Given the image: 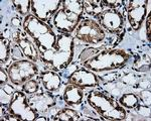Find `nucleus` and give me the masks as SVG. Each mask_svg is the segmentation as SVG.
<instances>
[{
    "mask_svg": "<svg viewBox=\"0 0 151 121\" xmlns=\"http://www.w3.org/2000/svg\"><path fill=\"white\" fill-rule=\"evenodd\" d=\"M98 23L111 33L122 32L124 25L123 15L116 9H106L98 16Z\"/></svg>",
    "mask_w": 151,
    "mask_h": 121,
    "instance_id": "9d476101",
    "label": "nucleus"
},
{
    "mask_svg": "<svg viewBox=\"0 0 151 121\" xmlns=\"http://www.w3.org/2000/svg\"><path fill=\"white\" fill-rule=\"evenodd\" d=\"M87 101L105 120H124L126 118V110L123 106L102 92H90L88 94Z\"/></svg>",
    "mask_w": 151,
    "mask_h": 121,
    "instance_id": "20e7f679",
    "label": "nucleus"
},
{
    "mask_svg": "<svg viewBox=\"0 0 151 121\" xmlns=\"http://www.w3.org/2000/svg\"><path fill=\"white\" fill-rule=\"evenodd\" d=\"M9 113L18 116L20 120L33 121L38 117L37 111L29 104L26 94L22 91H15L8 105Z\"/></svg>",
    "mask_w": 151,
    "mask_h": 121,
    "instance_id": "0eeeda50",
    "label": "nucleus"
},
{
    "mask_svg": "<svg viewBox=\"0 0 151 121\" xmlns=\"http://www.w3.org/2000/svg\"><path fill=\"white\" fill-rule=\"evenodd\" d=\"M75 36L81 42L89 45H98L105 38V31L93 19H82L75 30Z\"/></svg>",
    "mask_w": 151,
    "mask_h": 121,
    "instance_id": "39448f33",
    "label": "nucleus"
},
{
    "mask_svg": "<svg viewBox=\"0 0 151 121\" xmlns=\"http://www.w3.org/2000/svg\"><path fill=\"white\" fill-rule=\"evenodd\" d=\"M62 6V0H32L31 11L33 15L43 22H50L52 16Z\"/></svg>",
    "mask_w": 151,
    "mask_h": 121,
    "instance_id": "1a4fd4ad",
    "label": "nucleus"
},
{
    "mask_svg": "<svg viewBox=\"0 0 151 121\" xmlns=\"http://www.w3.org/2000/svg\"><path fill=\"white\" fill-rule=\"evenodd\" d=\"M131 55L123 50H102L94 57L83 62L85 68L90 69L92 72L113 71L119 69L127 64Z\"/></svg>",
    "mask_w": 151,
    "mask_h": 121,
    "instance_id": "7ed1b4c3",
    "label": "nucleus"
},
{
    "mask_svg": "<svg viewBox=\"0 0 151 121\" xmlns=\"http://www.w3.org/2000/svg\"><path fill=\"white\" fill-rule=\"evenodd\" d=\"M40 80L43 88L48 92L58 90L62 84L60 75H58L55 71H42L40 75Z\"/></svg>",
    "mask_w": 151,
    "mask_h": 121,
    "instance_id": "2eb2a0df",
    "label": "nucleus"
},
{
    "mask_svg": "<svg viewBox=\"0 0 151 121\" xmlns=\"http://www.w3.org/2000/svg\"><path fill=\"white\" fill-rule=\"evenodd\" d=\"M1 120H9V121L12 120V121H18V120H20V118H19L18 116H16V115L12 114V113H9L8 115L3 116Z\"/></svg>",
    "mask_w": 151,
    "mask_h": 121,
    "instance_id": "cd10ccee",
    "label": "nucleus"
},
{
    "mask_svg": "<svg viewBox=\"0 0 151 121\" xmlns=\"http://www.w3.org/2000/svg\"><path fill=\"white\" fill-rule=\"evenodd\" d=\"M69 84H74L81 88L99 86V79L96 74L87 69L81 68L73 73L69 78Z\"/></svg>",
    "mask_w": 151,
    "mask_h": 121,
    "instance_id": "ddd939ff",
    "label": "nucleus"
},
{
    "mask_svg": "<svg viewBox=\"0 0 151 121\" xmlns=\"http://www.w3.org/2000/svg\"><path fill=\"white\" fill-rule=\"evenodd\" d=\"M149 1L146 0H132L128 2L127 17L131 27L134 30H138L145 20L147 14V4Z\"/></svg>",
    "mask_w": 151,
    "mask_h": 121,
    "instance_id": "9b49d317",
    "label": "nucleus"
},
{
    "mask_svg": "<svg viewBox=\"0 0 151 121\" xmlns=\"http://www.w3.org/2000/svg\"><path fill=\"white\" fill-rule=\"evenodd\" d=\"M53 120H63V121H76L80 120V116L76 110L70 108H64L63 110L58 111Z\"/></svg>",
    "mask_w": 151,
    "mask_h": 121,
    "instance_id": "6ab92c4d",
    "label": "nucleus"
},
{
    "mask_svg": "<svg viewBox=\"0 0 151 121\" xmlns=\"http://www.w3.org/2000/svg\"><path fill=\"white\" fill-rule=\"evenodd\" d=\"M100 52L99 50H96V48H87V50H85L84 52L82 53L81 55H80V60L83 62H85V60H89L90 58L94 57L96 54H98Z\"/></svg>",
    "mask_w": 151,
    "mask_h": 121,
    "instance_id": "b1692460",
    "label": "nucleus"
},
{
    "mask_svg": "<svg viewBox=\"0 0 151 121\" xmlns=\"http://www.w3.org/2000/svg\"><path fill=\"white\" fill-rule=\"evenodd\" d=\"M119 104L123 106L124 108L127 109H133L136 108V106L139 104V99L138 97L133 93H127L121 96L119 99Z\"/></svg>",
    "mask_w": 151,
    "mask_h": 121,
    "instance_id": "a211bd4d",
    "label": "nucleus"
},
{
    "mask_svg": "<svg viewBox=\"0 0 151 121\" xmlns=\"http://www.w3.org/2000/svg\"><path fill=\"white\" fill-rule=\"evenodd\" d=\"M84 91L83 88L74 84H70L64 91V100L70 106H77L83 102Z\"/></svg>",
    "mask_w": 151,
    "mask_h": 121,
    "instance_id": "4468645a",
    "label": "nucleus"
},
{
    "mask_svg": "<svg viewBox=\"0 0 151 121\" xmlns=\"http://www.w3.org/2000/svg\"><path fill=\"white\" fill-rule=\"evenodd\" d=\"M35 120H36V121H38V120H41V121H42V120H45V121H47V120H48V119H47V117H37Z\"/></svg>",
    "mask_w": 151,
    "mask_h": 121,
    "instance_id": "c85d7f7f",
    "label": "nucleus"
},
{
    "mask_svg": "<svg viewBox=\"0 0 151 121\" xmlns=\"http://www.w3.org/2000/svg\"><path fill=\"white\" fill-rule=\"evenodd\" d=\"M134 69H135L136 71H140V72L149 71V69H150L149 58L147 59V55H144V60H143V58H140V59L136 60L135 63H134Z\"/></svg>",
    "mask_w": 151,
    "mask_h": 121,
    "instance_id": "4be33fe9",
    "label": "nucleus"
},
{
    "mask_svg": "<svg viewBox=\"0 0 151 121\" xmlns=\"http://www.w3.org/2000/svg\"><path fill=\"white\" fill-rule=\"evenodd\" d=\"M14 42L16 45L20 48L23 55H25L28 60L36 62L40 59V53L35 45V42L24 30H17L13 35Z\"/></svg>",
    "mask_w": 151,
    "mask_h": 121,
    "instance_id": "f8f14e48",
    "label": "nucleus"
},
{
    "mask_svg": "<svg viewBox=\"0 0 151 121\" xmlns=\"http://www.w3.org/2000/svg\"><path fill=\"white\" fill-rule=\"evenodd\" d=\"M75 37L70 33L58 35L55 47L40 55L43 63L50 65L53 71L65 69L74 59Z\"/></svg>",
    "mask_w": 151,
    "mask_h": 121,
    "instance_id": "f257e3e1",
    "label": "nucleus"
},
{
    "mask_svg": "<svg viewBox=\"0 0 151 121\" xmlns=\"http://www.w3.org/2000/svg\"><path fill=\"white\" fill-rule=\"evenodd\" d=\"M12 4L21 15H28V12L31 9V1L29 0H14Z\"/></svg>",
    "mask_w": 151,
    "mask_h": 121,
    "instance_id": "412c9836",
    "label": "nucleus"
},
{
    "mask_svg": "<svg viewBox=\"0 0 151 121\" xmlns=\"http://www.w3.org/2000/svg\"><path fill=\"white\" fill-rule=\"evenodd\" d=\"M83 19V15L69 10L65 7L60 8L52 17V23L58 31L63 33H72Z\"/></svg>",
    "mask_w": 151,
    "mask_h": 121,
    "instance_id": "6e6552de",
    "label": "nucleus"
},
{
    "mask_svg": "<svg viewBox=\"0 0 151 121\" xmlns=\"http://www.w3.org/2000/svg\"><path fill=\"white\" fill-rule=\"evenodd\" d=\"M7 73L14 85H22L38 74V68L32 60H21L11 64L7 69Z\"/></svg>",
    "mask_w": 151,
    "mask_h": 121,
    "instance_id": "423d86ee",
    "label": "nucleus"
},
{
    "mask_svg": "<svg viewBox=\"0 0 151 121\" xmlns=\"http://www.w3.org/2000/svg\"><path fill=\"white\" fill-rule=\"evenodd\" d=\"M29 104L36 111H47L52 105V96L50 93L35 94L28 99Z\"/></svg>",
    "mask_w": 151,
    "mask_h": 121,
    "instance_id": "dca6fc26",
    "label": "nucleus"
},
{
    "mask_svg": "<svg viewBox=\"0 0 151 121\" xmlns=\"http://www.w3.org/2000/svg\"><path fill=\"white\" fill-rule=\"evenodd\" d=\"M102 3H103V5H106V6H109L111 7V9H114V8H117V7H119L121 5V4L123 3V1H118V0H113V1H111V0H109V1H102Z\"/></svg>",
    "mask_w": 151,
    "mask_h": 121,
    "instance_id": "a878e982",
    "label": "nucleus"
},
{
    "mask_svg": "<svg viewBox=\"0 0 151 121\" xmlns=\"http://www.w3.org/2000/svg\"><path fill=\"white\" fill-rule=\"evenodd\" d=\"M150 30H151V15L148 13V17L146 19V31H147L148 40H150Z\"/></svg>",
    "mask_w": 151,
    "mask_h": 121,
    "instance_id": "bb28decb",
    "label": "nucleus"
},
{
    "mask_svg": "<svg viewBox=\"0 0 151 121\" xmlns=\"http://www.w3.org/2000/svg\"><path fill=\"white\" fill-rule=\"evenodd\" d=\"M83 9L88 15L98 17L104 11V5L102 1H83Z\"/></svg>",
    "mask_w": 151,
    "mask_h": 121,
    "instance_id": "f3484780",
    "label": "nucleus"
},
{
    "mask_svg": "<svg viewBox=\"0 0 151 121\" xmlns=\"http://www.w3.org/2000/svg\"><path fill=\"white\" fill-rule=\"evenodd\" d=\"M8 79H9L8 73H6L5 70H3L1 68V69H0V85H1V87L5 86V85L7 84Z\"/></svg>",
    "mask_w": 151,
    "mask_h": 121,
    "instance_id": "393cba45",
    "label": "nucleus"
},
{
    "mask_svg": "<svg viewBox=\"0 0 151 121\" xmlns=\"http://www.w3.org/2000/svg\"><path fill=\"white\" fill-rule=\"evenodd\" d=\"M10 57V42L3 35L0 36V60L5 64Z\"/></svg>",
    "mask_w": 151,
    "mask_h": 121,
    "instance_id": "aec40b11",
    "label": "nucleus"
},
{
    "mask_svg": "<svg viewBox=\"0 0 151 121\" xmlns=\"http://www.w3.org/2000/svg\"><path fill=\"white\" fill-rule=\"evenodd\" d=\"M23 30L35 42L40 55L55 47L58 36L52 30V25L40 20L35 15L28 14L25 16L23 20Z\"/></svg>",
    "mask_w": 151,
    "mask_h": 121,
    "instance_id": "f03ea898",
    "label": "nucleus"
},
{
    "mask_svg": "<svg viewBox=\"0 0 151 121\" xmlns=\"http://www.w3.org/2000/svg\"><path fill=\"white\" fill-rule=\"evenodd\" d=\"M40 89V85L38 82L35 79H30L28 81H26L22 86V90L24 93L27 94H35Z\"/></svg>",
    "mask_w": 151,
    "mask_h": 121,
    "instance_id": "5701e85b",
    "label": "nucleus"
}]
</instances>
